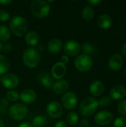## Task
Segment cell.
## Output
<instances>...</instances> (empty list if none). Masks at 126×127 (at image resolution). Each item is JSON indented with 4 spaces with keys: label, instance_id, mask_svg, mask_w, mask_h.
<instances>
[{
    "label": "cell",
    "instance_id": "1",
    "mask_svg": "<svg viewBox=\"0 0 126 127\" xmlns=\"http://www.w3.org/2000/svg\"><path fill=\"white\" fill-rule=\"evenodd\" d=\"M10 31L16 36H22L26 33L28 25L27 22L23 16H15L10 21Z\"/></svg>",
    "mask_w": 126,
    "mask_h": 127
},
{
    "label": "cell",
    "instance_id": "2",
    "mask_svg": "<svg viewBox=\"0 0 126 127\" xmlns=\"http://www.w3.org/2000/svg\"><path fill=\"white\" fill-rule=\"evenodd\" d=\"M22 61L25 66L34 68L40 63V54L34 48H28L25 50L22 54Z\"/></svg>",
    "mask_w": 126,
    "mask_h": 127
},
{
    "label": "cell",
    "instance_id": "3",
    "mask_svg": "<svg viewBox=\"0 0 126 127\" xmlns=\"http://www.w3.org/2000/svg\"><path fill=\"white\" fill-rule=\"evenodd\" d=\"M30 10L33 14L39 19L46 17L50 13V5L44 0H34L30 4Z\"/></svg>",
    "mask_w": 126,
    "mask_h": 127
},
{
    "label": "cell",
    "instance_id": "4",
    "mask_svg": "<svg viewBox=\"0 0 126 127\" xmlns=\"http://www.w3.org/2000/svg\"><path fill=\"white\" fill-rule=\"evenodd\" d=\"M98 101L91 97L83 99L79 105V112L83 116L92 115L98 108Z\"/></svg>",
    "mask_w": 126,
    "mask_h": 127
},
{
    "label": "cell",
    "instance_id": "5",
    "mask_svg": "<svg viewBox=\"0 0 126 127\" xmlns=\"http://www.w3.org/2000/svg\"><path fill=\"white\" fill-rule=\"evenodd\" d=\"M8 114L13 120L22 121L27 117L28 109L22 103H15L9 108Z\"/></svg>",
    "mask_w": 126,
    "mask_h": 127
},
{
    "label": "cell",
    "instance_id": "6",
    "mask_svg": "<svg viewBox=\"0 0 126 127\" xmlns=\"http://www.w3.org/2000/svg\"><path fill=\"white\" fill-rule=\"evenodd\" d=\"M74 65L76 68L82 72L88 71L90 70L93 65V61L89 55L79 54L74 60Z\"/></svg>",
    "mask_w": 126,
    "mask_h": 127
},
{
    "label": "cell",
    "instance_id": "7",
    "mask_svg": "<svg viewBox=\"0 0 126 127\" xmlns=\"http://www.w3.org/2000/svg\"><path fill=\"white\" fill-rule=\"evenodd\" d=\"M77 96L73 92H65V94H63L61 99L62 106L68 110L74 109L77 105Z\"/></svg>",
    "mask_w": 126,
    "mask_h": 127
},
{
    "label": "cell",
    "instance_id": "8",
    "mask_svg": "<svg viewBox=\"0 0 126 127\" xmlns=\"http://www.w3.org/2000/svg\"><path fill=\"white\" fill-rule=\"evenodd\" d=\"M64 51L67 56L76 57L78 56L81 51V46L76 40L70 39L65 42L63 45Z\"/></svg>",
    "mask_w": 126,
    "mask_h": 127
},
{
    "label": "cell",
    "instance_id": "9",
    "mask_svg": "<svg viewBox=\"0 0 126 127\" xmlns=\"http://www.w3.org/2000/svg\"><path fill=\"white\" fill-rule=\"evenodd\" d=\"M46 112L48 115L52 118H59L63 113L62 105L57 101L50 102L46 107Z\"/></svg>",
    "mask_w": 126,
    "mask_h": 127
},
{
    "label": "cell",
    "instance_id": "10",
    "mask_svg": "<svg viewBox=\"0 0 126 127\" xmlns=\"http://www.w3.org/2000/svg\"><path fill=\"white\" fill-rule=\"evenodd\" d=\"M1 82L6 89H16L19 86V79L16 74L9 73V74L4 75L1 77Z\"/></svg>",
    "mask_w": 126,
    "mask_h": 127
},
{
    "label": "cell",
    "instance_id": "11",
    "mask_svg": "<svg viewBox=\"0 0 126 127\" xmlns=\"http://www.w3.org/2000/svg\"><path fill=\"white\" fill-rule=\"evenodd\" d=\"M113 115L111 112H108V111H101L100 112H98L95 117H94V121L96 122L97 124L100 125V126H107L109 124H111V122L113 120Z\"/></svg>",
    "mask_w": 126,
    "mask_h": 127
},
{
    "label": "cell",
    "instance_id": "12",
    "mask_svg": "<svg viewBox=\"0 0 126 127\" xmlns=\"http://www.w3.org/2000/svg\"><path fill=\"white\" fill-rule=\"evenodd\" d=\"M67 68L66 65L61 62H58L54 64L51 68V76L53 78L56 80H61L66 74Z\"/></svg>",
    "mask_w": 126,
    "mask_h": 127
},
{
    "label": "cell",
    "instance_id": "13",
    "mask_svg": "<svg viewBox=\"0 0 126 127\" xmlns=\"http://www.w3.org/2000/svg\"><path fill=\"white\" fill-rule=\"evenodd\" d=\"M36 93L33 89H26L22 92L19 98L25 104H31L34 103L36 100Z\"/></svg>",
    "mask_w": 126,
    "mask_h": 127
},
{
    "label": "cell",
    "instance_id": "14",
    "mask_svg": "<svg viewBox=\"0 0 126 127\" xmlns=\"http://www.w3.org/2000/svg\"><path fill=\"white\" fill-rule=\"evenodd\" d=\"M38 80L40 84L45 89H50L53 84V79L52 76L46 71H41L38 74Z\"/></svg>",
    "mask_w": 126,
    "mask_h": 127
},
{
    "label": "cell",
    "instance_id": "15",
    "mask_svg": "<svg viewBox=\"0 0 126 127\" xmlns=\"http://www.w3.org/2000/svg\"><path fill=\"white\" fill-rule=\"evenodd\" d=\"M110 97L114 100H122L126 97V89L123 85L114 86L110 91Z\"/></svg>",
    "mask_w": 126,
    "mask_h": 127
},
{
    "label": "cell",
    "instance_id": "16",
    "mask_svg": "<svg viewBox=\"0 0 126 127\" xmlns=\"http://www.w3.org/2000/svg\"><path fill=\"white\" fill-rule=\"evenodd\" d=\"M123 65V60L120 54H114L112 55L108 61V66L113 71L120 70Z\"/></svg>",
    "mask_w": 126,
    "mask_h": 127
},
{
    "label": "cell",
    "instance_id": "17",
    "mask_svg": "<svg viewBox=\"0 0 126 127\" xmlns=\"http://www.w3.org/2000/svg\"><path fill=\"white\" fill-rule=\"evenodd\" d=\"M69 88V84L65 80H59L53 84L52 90L56 95L65 94Z\"/></svg>",
    "mask_w": 126,
    "mask_h": 127
},
{
    "label": "cell",
    "instance_id": "18",
    "mask_svg": "<svg viewBox=\"0 0 126 127\" xmlns=\"http://www.w3.org/2000/svg\"><path fill=\"white\" fill-rule=\"evenodd\" d=\"M89 90L92 95L98 97V96H100L104 92L105 85L100 80H94L91 83Z\"/></svg>",
    "mask_w": 126,
    "mask_h": 127
},
{
    "label": "cell",
    "instance_id": "19",
    "mask_svg": "<svg viewBox=\"0 0 126 127\" xmlns=\"http://www.w3.org/2000/svg\"><path fill=\"white\" fill-rule=\"evenodd\" d=\"M63 48L62 42L61 39L54 38L49 41L48 44V50L52 54H56L61 51L62 48Z\"/></svg>",
    "mask_w": 126,
    "mask_h": 127
},
{
    "label": "cell",
    "instance_id": "20",
    "mask_svg": "<svg viewBox=\"0 0 126 127\" xmlns=\"http://www.w3.org/2000/svg\"><path fill=\"white\" fill-rule=\"evenodd\" d=\"M97 25L102 29L109 28L112 25V19L108 14H102L97 19Z\"/></svg>",
    "mask_w": 126,
    "mask_h": 127
},
{
    "label": "cell",
    "instance_id": "21",
    "mask_svg": "<svg viewBox=\"0 0 126 127\" xmlns=\"http://www.w3.org/2000/svg\"><path fill=\"white\" fill-rule=\"evenodd\" d=\"M25 42L27 45L35 46L37 45V43L39 41V36L36 32H35L33 31H30L26 33L25 37Z\"/></svg>",
    "mask_w": 126,
    "mask_h": 127
},
{
    "label": "cell",
    "instance_id": "22",
    "mask_svg": "<svg viewBox=\"0 0 126 127\" xmlns=\"http://www.w3.org/2000/svg\"><path fill=\"white\" fill-rule=\"evenodd\" d=\"M10 68L9 60L4 55H0V75L7 73Z\"/></svg>",
    "mask_w": 126,
    "mask_h": 127
},
{
    "label": "cell",
    "instance_id": "23",
    "mask_svg": "<svg viewBox=\"0 0 126 127\" xmlns=\"http://www.w3.org/2000/svg\"><path fill=\"white\" fill-rule=\"evenodd\" d=\"M11 36L10 30L4 25H0V40L1 42H7L10 39Z\"/></svg>",
    "mask_w": 126,
    "mask_h": 127
},
{
    "label": "cell",
    "instance_id": "24",
    "mask_svg": "<svg viewBox=\"0 0 126 127\" xmlns=\"http://www.w3.org/2000/svg\"><path fill=\"white\" fill-rule=\"evenodd\" d=\"M47 123V118L43 115H37L32 121L33 127H44Z\"/></svg>",
    "mask_w": 126,
    "mask_h": 127
},
{
    "label": "cell",
    "instance_id": "25",
    "mask_svg": "<svg viewBox=\"0 0 126 127\" xmlns=\"http://www.w3.org/2000/svg\"><path fill=\"white\" fill-rule=\"evenodd\" d=\"M94 16V12L91 6H86L82 12V16L85 20L90 21L93 19Z\"/></svg>",
    "mask_w": 126,
    "mask_h": 127
},
{
    "label": "cell",
    "instance_id": "26",
    "mask_svg": "<svg viewBox=\"0 0 126 127\" xmlns=\"http://www.w3.org/2000/svg\"><path fill=\"white\" fill-rule=\"evenodd\" d=\"M67 123L70 126H76L79 122V116L74 112H71L67 116Z\"/></svg>",
    "mask_w": 126,
    "mask_h": 127
},
{
    "label": "cell",
    "instance_id": "27",
    "mask_svg": "<svg viewBox=\"0 0 126 127\" xmlns=\"http://www.w3.org/2000/svg\"><path fill=\"white\" fill-rule=\"evenodd\" d=\"M19 96H20V95L19 94V92L15 90H9L6 94L7 99L11 102L17 101L19 99Z\"/></svg>",
    "mask_w": 126,
    "mask_h": 127
},
{
    "label": "cell",
    "instance_id": "28",
    "mask_svg": "<svg viewBox=\"0 0 126 127\" xmlns=\"http://www.w3.org/2000/svg\"><path fill=\"white\" fill-rule=\"evenodd\" d=\"M111 98L109 96H106V95L102 96L98 101V104L103 107L108 106L109 105H111Z\"/></svg>",
    "mask_w": 126,
    "mask_h": 127
},
{
    "label": "cell",
    "instance_id": "29",
    "mask_svg": "<svg viewBox=\"0 0 126 127\" xmlns=\"http://www.w3.org/2000/svg\"><path fill=\"white\" fill-rule=\"evenodd\" d=\"M81 49L82 50L84 54H86V55H88L90 54H93L94 51V47L89 43H85L82 45V47L81 48Z\"/></svg>",
    "mask_w": 126,
    "mask_h": 127
},
{
    "label": "cell",
    "instance_id": "30",
    "mask_svg": "<svg viewBox=\"0 0 126 127\" xmlns=\"http://www.w3.org/2000/svg\"><path fill=\"white\" fill-rule=\"evenodd\" d=\"M114 127H126V118L124 117L117 118L114 123Z\"/></svg>",
    "mask_w": 126,
    "mask_h": 127
},
{
    "label": "cell",
    "instance_id": "31",
    "mask_svg": "<svg viewBox=\"0 0 126 127\" xmlns=\"http://www.w3.org/2000/svg\"><path fill=\"white\" fill-rule=\"evenodd\" d=\"M118 111L123 115H126V100H123L118 104Z\"/></svg>",
    "mask_w": 126,
    "mask_h": 127
},
{
    "label": "cell",
    "instance_id": "32",
    "mask_svg": "<svg viewBox=\"0 0 126 127\" xmlns=\"http://www.w3.org/2000/svg\"><path fill=\"white\" fill-rule=\"evenodd\" d=\"M10 18V15L8 11L5 10H0V21L1 22H6L9 20Z\"/></svg>",
    "mask_w": 126,
    "mask_h": 127
},
{
    "label": "cell",
    "instance_id": "33",
    "mask_svg": "<svg viewBox=\"0 0 126 127\" xmlns=\"http://www.w3.org/2000/svg\"><path fill=\"white\" fill-rule=\"evenodd\" d=\"M12 50H13V45L9 42H7L4 45H2V51H4V52H10Z\"/></svg>",
    "mask_w": 126,
    "mask_h": 127
},
{
    "label": "cell",
    "instance_id": "34",
    "mask_svg": "<svg viewBox=\"0 0 126 127\" xmlns=\"http://www.w3.org/2000/svg\"><path fill=\"white\" fill-rule=\"evenodd\" d=\"M89 126V121L88 119L83 118L80 121V127H88Z\"/></svg>",
    "mask_w": 126,
    "mask_h": 127
},
{
    "label": "cell",
    "instance_id": "35",
    "mask_svg": "<svg viewBox=\"0 0 126 127\" xmlns=\"http://www.w3.org/2000/svg\"><path fill=\"white\" fill-rule=\"evenodd\" d=\"M54 127H67V124L64 121H59L55 124Z\"/></svg>",
    "mask_w": 126,
    "mask_h": 127
},
{
    "label": "cell",
    "instance_id": "36",
    "mask_svg": "<svg viewBox=\"0 0 126 127\" xmlns=\"http://www.w3.org/2000/svg\"><path fill=\"white\" fill-rule=\"evenodd\" d=\"M7 105H8V102L6 99H2L0 100V109H1V107L5 108Z\"/></svg>",
    "mask_w": 126,
    "mask_h": 127
},
{
    "label": "cell",
    "instance_id": "37",
    "mask_svg": "<svg viewBox=\"0 0 126 127\" xmlns=\"http://www.w3.org/2000/svg\"><path fill=\"white\" fill-rule=\"evenodd\" d=\"M101 2H102L101 0H88V3L91 5H97Z\"/></svg>",
    "mask_w": 126,
    "mask_h": 127
},
{
    "label": "cell",
    "instance_id": "38",
    "mask_svg": "<svg viewBox=\"0 0 126 127\" xmlns=\"http://www.w3.org/2000/svg\"><path fill=\"white\" fill-rule=\"evenodd\" d=\"M68 61H69V58H68V57L67 56V55H64V56H62V58H61V63H63V64H66V63H68Z\"/></svg>",
    "mask_w": 126,
    "mask_h": 127
},
{
    "label": "cell",
    "instance_id": "39",
    "mask_svg": "<svg viewBox=\"0 0 126 127\" xmlns=\"http://www.w3.org/2000/svg\"><path fill=\"white\" fill-rule=\"evenodd\" d=\"M18 127H33V126L28 122H24V123H22Z\"/></svg>",
    "mask_w": 126,
    "mask_h": 127
},
{
    "label": "cell",
    "instance_id": "40",
    "mask_svg": "<svg viewBox=\"0 0 126 127\" xmlns=\"http://www.w3.org/2000/svg\"><path fill=\"white\" fill-rule=\"evenodd\" d=\"M12 0H0L1 4H9L12 2Z\"/></svg>",
    "mask_w": 126,
    "mask_h": 127
},
{
    "label": "cell",
    "instance_id": "41",
    "mask_svg": "<svg viewBox=\"0 0 126 127\" xmlns=\"http://www.w3.org/2000/svg\"><path fill=\"white\" fill-rule=\"evenodd\" d=\"M122 54L126 58V43H125L122 47Z\"/></svg>",
    "mask_w": 126,
    "mask_h": 127
},
{
    "label": "cell",
    "instance_id": "42",
    "mask_svg": "<svg viewBox=\"0 0 126 127\" xmlns=\"http://www.w3.org/2000/svg\"><path fill=\"white\" fill-rule=\"evenodd\" d=\"M0 127H4V123L1 119H0Z\"/></svg>",
    "mask_w": 126,
    "mask_h": 127
},
{
    "label": "cell",
    "instance_id": "43",
    "mask_svg": "<svg viewBox=\"0 0 126 127\" xmlns=\"http://www.w3.org/2000/svg\"><path fill=\"white\" fill-rule=\"evenodd\" d=\"M2 45H3L0 42V53H1V51H2Z\"/></svg>",
    "mask_w": 126,
    "mask_h": 127
},
{
    "label": "cell",
    "instance_id": "44",
    "mask_svg": "<svg viewBox=\"0 0 126 127\" xmlns=\"http://www.w3.org/2000/svg\"><path fill=\"white\" fill-rule=\"evenodd\" d=\"M124 73H125V76H126V68H125V71H124Z\"/></svg>",
    "mask_w": 126,
    "mask_h": 127
},
{
    "label": "cell",
    "instance_id": "45",
    "mask_svg": "<svg viewBox=\"0 0 126 127\" xmlns=\"http://www.w3.org/2000/svg\"></svg>",
    "mask_w": 126,
    "mask_h": 127
},
{
    "label": "cell",
    "instance_id": "46",
    "mask_svg": "<svg viewBox=\"0 0 126 127\" xmlns=\"http://www.w3.org/2000/svg\"><path fill=\"white\" fill-rule=\"evenodd\" d=\"M0 112H1V109H0Z\"/></svg>",
    "mask_w": 126,
    "mask_h": 127
}]
</instances>
